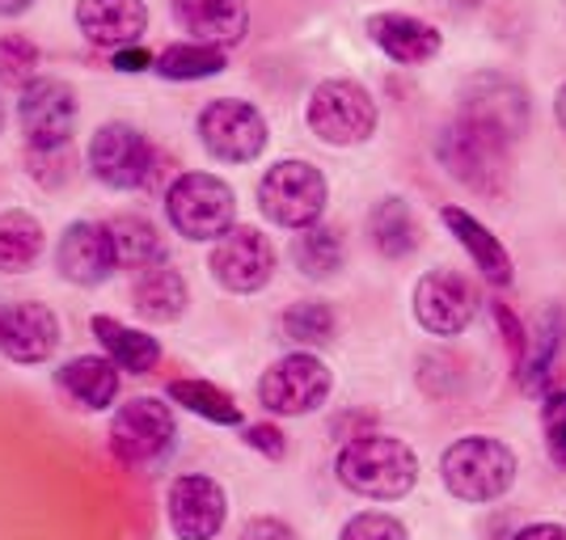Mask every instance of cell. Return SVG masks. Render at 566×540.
Segmentation results:
<instances>
[{
	"label": "cell",
	"mask_w": 566,
	"mask_h": 540,
	"mask_svg": "<svg viewBox=\"0 0 566 540\" xmlns=\"http://www.w3.org/2000/svg\"><path fill=\"white\" fill-rule=\"evenodd\" d=\"M461 115L491 127V131H499L503 140L512 144L524 131V123H528V97L520 94V85L503 81V76H482V81L470 85Z\"/></svg>",
	"instance_id": "obj_18"
},
{
	"label": "cell",
	"mask_w": 566,
	"mask_h": 540,
	"mask_svg": "<svg viewBox=\"0 0 566 540\" xmlns=\"http://www.w3.org/2000/svg\"><path fill=\"white\" fill-rule=\"evenodd\" d=\"M94 333L102 342V351L111 354V363L123 368V372H153L161 363V342L140 333V329L118 326L111 317H94Z\"/></svg>",
	"instance_id": "obj_23"
},
{
	"label": "cell",
	"mask_w": 566,
	"mask_h": 540,
	"mask_svg": "<svg viewBox=\"0 0 566 540\" xmlns=\"http://www.w3.org/2000/svg\"><path fill=\"white\" fill-rule=\"evenodd\" d=\"M554 115H558V127L566 131V85L558 89V102H554Z\"/></svg>",
	"instance_id": "obj_41"
},
{
	"label": "cell",
	"mask_w": 566,
	"mask_h": 540,
	"mask_svg": "<svg viewBox=\"0 0 566 540\" xmlns=\"http://www.w3.org/2000/svg\"><path fill=\"white\" fill-rule=\"evenodd\" d=\"M512 144L503 140L499 131L473 123V118H457L444 140H440V161L449 165L452 178H461L478 194H503L507 178H512V157H507Z\"/></svg>",
	"instance_id": "obj_2"
},
{
	"label": "cell",
	"mask_w": 566,
	"mask_h": 540,
	"mask_svg": "<svg viewBox=\"0 0 566 540\" xmlns=\"http://www.w3.org/2000/svg\"><path fill=\"white\" fill-rule=\"evenodd\" d=\"M245 444L259 447L262 456H271V460H280L283 447H287V444H283L280 431H275V426H266V423H262V426H245Z\"/></svg>",
	"instance_id": "obj_37"
},
{
	"label": "cell",
	"mask_w": 566,
	"mask_h": 540,
	"mask_svg": "<svg viewBox=\"0 0 566 540\" xmlns=\"http://www.w3.org/2000/svg\"><path fill=\"white\" fill-rule=\"evenodd\" d=\"M368 233H373V245L385 258H406L419 245V224H415V215H410V208L401 199H385V203L373 208Z\"/></svg>",
	"instance_id": "obj_27"
},
{
	"label": "cell",
	"mask_w": 566,
	"mask_h": 540,
	"mask_svg": "<svg viewBox=\"0 0 566 540\" xmlns=\"http://www.w3.org/2000/svg\"><path fill=\"white\" fill-rule=\"evenodd\" d=\"M34 0H0V18H13V13H25Z\"/></svg>",
	"instance_id": "obj_40"
},
{
	"label": "cell",
	"mask_w": 566,
	"mask_h": 540,
	"mask_svg": "<svg viewBox=\"0 0 566 540\" xmlns=\"http://www.w3.org/2000/svg\"><path fill=\"white\" fill-rule=\"evenodd\" d=\"M229 498L212 477H182L169 490V523L182 540H212L224 528Z\"/></svg>",
	"instance_id": "obj_14"
},
{
	"label": "cell",
	"mask_w": 566,
	"mask_h": 540,
	"mask_svg": "<svg viewBox=\"0 0 566 540\" xmlns=\"http://www.w3.org/2000/svg\"><path fill=\"white\" fill-rule=\"evenodd\" d=\"M174 18L190 34V43L233 47L250 25V9L245 0H174Z\"/></svg>",
	"instance_id": "obj_19"
},
{
	"label": "cell",
	"mask_w": 566,
	"mask_h": 540,
	"mask_svg": "<svg viewBox=\"0 0 566 540\" xmlns=\"http://www.w3.org/2000/svg\"><path fill=\"white\" fill-rule=\"evenodd\" d=\"M292 258H296V266L305 271L308 279H331L334 271L343 266V241H338L334 229L313 224V229L301 233L296 250H292Z\"/></svg>",
	"instance_id": "obj_30"
},
{
	"label": "cell",
	"mask_w": 566,
	"mask_h": 540,
	"mask_svg": "<svg viewBox=\"0 0 566 540\" xmlns=\"http://www.w3.org/2000/svg\"><path fill=\"white\" fill-rule=\"evenodd\" d=\"M308 127L326 144H364L377 131V102L355 81H326L308 97Z\"/></svg>",
	"instance_id": "obj_6"
},
{
	"label": "cell",
	"mask_w": 566,
	"mask_h": 540,
	"mask_svg": "<svg viewBox=\"0 0 566 540\" xmlns=\"http://www.w3.org/2000/svg\"><path fill=\"white\" fill-rule=\"evenodd\" d=\"M368 34L398 64H427V60H436L440 47H444L440 30L419 22V18H410V13H373L368 18Z\"/></svg>",
	"instance_id": "obj_20"
},
{
	"label": "cell",
	"mask_w": 566,
	"mask_h": 540,
	"mask_svg": "<svg viewBox=\"0 0 566 540\" xmlns=\"http://www.w3.org/2000/svg\"><path fill=\"white\" fill-rule=\"evenodd\" d=\"M241 540H296V532L283 523V519L275 516H259L245 523V532H241Z\"/></svg>",
	"instance_id": "obj_36"
},
{
	"label": "cell",
	"mask_w": 566,
	"mask_h": 540,
	"mask_svg": "<svg viewBox=\"0 0 566 540\" xmlns=\"http://www.w3.org/2000/svg\"><path fill=\"white\" fill-rule=\"evenodd\" d=\"M338 481L352 494L380 498V502H398L415 490L419 481V460L415 452L389 440V435H364L338 452Z\"/></svg>",
	"instance_id": "obj_1"
},
{
	"label": "cell",
	"mask_w": 566,
	"mask_h": 540,
	"mask_svg": "<svg viewBox=\"0 0 566 540\" xmlns=\"http://www.w3.org/2000/svg\"><path fill=\"white\" fill-rule=\"evenodd\" d=\"M516 540H566V528H558V523H533Z\"/></svg>",
	"instance_id": "obj_39"
},
{
	"label": "cell",
	"mask_w": 566,
	"mask_h": 540,
	"mask_svg": "<svg viewBox=\"0 0 566 540\" xmlns=\"http://www.w3.org/2000/svg\"><path fill=\"white\" fill-rule=\"evenodd\" d=\"M34 68H39V47L30 39L22 34L0 39V85H30Z\"/></svg>",
	"instance_id": "obj_32"
},
{
	"label": "cell",
	"mask_w": 566,
	"mask_h": 540,
	"mask_svg": "<svg viewBox=\"0 0 566 540\" xmlns=\"http://www.w3.org/2000/svg\"><path fill=\"white\" fill-rule=\"evenodd\" d=\"M0 127H4V106H0Z\"/></svg>",
	"instance_id": "obj_42"
},
{
	"label": "cell",
	"mask_w": 566,
	"mask_h": 540,
	"mask_svg": "<svg viewBox=\"0 0 566 540\" xmlns=\"http://www.w3.org/2000/svg\"><path fill=\"white\" fill-rule=\"evenodd\" d=\"M18 118H22V131L34 152H55L64 148L76 127V97L64 81H30L22 89V106H18Z\"/></svg>",
	"instance_id": "obj_12"
},
{
	"label": "cell",
	"mask_w": 566,
	"mask_h": 540,
	"mask_svg": "<svg viewBox=\"0 0 566 540\" xmlns=\"http://www.w3.org/2000/svg\"><path fill=\"white\" fill-rule=\"evenodd\" d=\"M259 208L271 224L313 229L326 212V178L308 161H280L266 169L259 187Z\"/></svg>",
	"instance_id": "obj_4"
},
{
	"label": "cell",
	"mask_w": 566,
	"mask_h": 540,
	"mask_svg": "<svg viewBox=\"0 0 566 540\" xmlns=\"http://www.w3.org/2000/svg\"><path fill=\"white\" fill-rule=\"evenodd\" d=\"M199 136H203V148L212 152L216 161L245 165L266 148V118H262L250 102L220 97L212 106H203V115H199Z\"/></svg>",
	"instance_id": "obj_10"
},
{
	"label": "cell",
	"mask_w": 566,
	"mask_h": 540,
	"mask_svg": "<svg viewBox=\"0 0 566 540\" xmlns=\"http://www.w3.org/2000/svg\"><path fill=\"white\" fill-rule=\"evenodd\" d=\"M60 347V321L48 305H13L0 313V354L13 363H43Z\"/></svg>",
	"instance_id": "obj_15"
},
{
	"label": "cell",
	"mask_w": 566,
	"mask_h": 540,
	"mask_svg": "<svg viewBox=\"0 0 566 540\" xmlns=\"http://www.w3.org/2000/svg\"><path fill=\"white\" fill-rule=\"evenodd\" d=\"M169 393L178 405H187L195 410L199 419H208V423H220V426H237L241 423V410H237V401L224 393V389H216L208 380H178V384H169Z\"/></svg>",
	"instance_id": "obj_29"
},
{
	"label": "cell",
	"mask_w": 566,
	"mask_h": 540,
	"mask_svg": "<svg viewBox=\"0 0 566 540\" xmlns=\"http://www.w3.org/2000/svg\"><path fill=\"white\" fill-rule=\"evenodd\" d=\"M444 473V486L465 502H491L503 498L516 481V456L512 447L486 440V435H470V440H457L440 460Z\"/></svg>",
	"instance_id": "obj_3"
},
{
	"label": "cell",
	"mask_w": 566,
	"mask_h": 540,
	"mask_svg": "<svg viewBox=\"0 0 566 540\" xmlns=\"http://www.w3.org/2000/svg\"><path fill=\"white\" fill-rule=\"evenodd\" d=\"M169 224L190 241H220V236L237 229V199L212 173H182L166 194Z\"/></svg>",
	"instance_id": "obj_5"
},
{
	"label": "cell",
	"mask_w": 566,
	"mask_h": 540,
	"mask_svg": "<svg viewBox=\"0 0 566 540\" xmlns=\"http://www.w3.org/2000/svg\"><path fill=\"white\" fill-rule=\"evenodd\" d=\"M76 25L94 47L127 51L148 30V4L144 0H81Z\"/></svg>",
	"instance_id": "obj_17"
},
{
	"label": "cell",
	"mask_w": 566,
	"mask_h": 540,
	"mask_svg": "<svg viewBox=\"0 0 566 540\" xmlns=\"http://www.w3.org/2000/svg\"><path fill=\"white\" fill-rule=\"evenodd\" d=\"M55 262H60V275H64L69 283H81V287L102 283L118 266L106 224H94V220H76V224H69L64 236H60Z\"/></svg>",
	"instance_id": "obj_16"
},
{
	"label": "cell",
	"mask_w": 566,
	"mask_h": 540,
	"mask_svg": "<svg viewBox=\"0 0 566 540\" xmlns=\"http://www.w3.org/2000/svg\"><path fill=\"white\" fill-rule=\"evenodd\" d=\"M153 64V55L148 51H115V68H123V72H140V68H148Z\"/></svg>",
	"instance_id": "obj_38"
},
{
	"label": "cell",
	"mask_w": 566,
	"mask_h": 540,
	"mask_svg": "<svg viewBox=\"0 0 566 540\" xmlns=\"http://www.w3.org/2000/svg\"><path fill=\"white\" fill-rule=\"evenodd\" d=\"M169 447H174V414H169L166 401L136 398L115 414V423H111V452L123 465H132V469L157 465Z\"/></svg>",
	"instance_id": "obj_8"
},
{
	"label": "cell",
	"mask_w": 566,
	"mask_h": 540,
	"mask_svg": "<svg viewBox=\"0 0 566 540\" xmlns=\"http://www.w3.org/2000/svg\"><path fill=\"white\" fill-rule=\"evenodd\" d=\"M43 254V229L30 212H0V271L22 275Z\"/></svg>",
	"instance_id": "obj_26"
},
{
	"label": "cell",
	"mask_w": 566,
	"mask_h": 540,
	"mask_svg": "<svg viewBox=\"0 0 566 540\" xmlns=\"http://www.w3.org/2000/svg\"><path fill=\"white\" fill-rule=\"evenodd\" d=\"M495 321H499V329H503V338H507V347H512L516 368L524 372V368H528V338H524V329H520L516 313L507 305H495Z\"/></svg>",
	"instance_id": "obj_35"
},
{
	"label": "cell",
	"mask_w": 566,
	"mask_h": 540,
	"mask_svg": "<svg viewBox=\"0 0 566 540\" xmlns=\"http://www.w3.org/2000/svg\"><path fill=\"white\" fill-rule=\"evenodd\" d=\"M473 313H478V292L457 271H431L415 287V317H419V326L427 333L452 338V333H461L470 326Z\"/></svg>",
	"instance_id": "obj_13"
},
{
	"label": "cell",
	"mask_w": 566,
	"mask_h": 540,
	"mask_svg": "<svg viewBox=\"0 0 566 540\" xmlns=\"http://www.w3.org/2000/svg\"><path fill=\"white\" fill-rule=\"evenodd\" d=\"M331 368L317 359V354H287L280 363H271L259 380V398L271 414H308L317 410L322 401L331 398Z\"/></svg>",
	"instance_id": "obj_9"
},
{
	"label": "cell",
	"mask_w": 566,
	"mask_h": 540,
	"mask_svg": "<svg viewBox=\"0 0 566 540\" xmlns=\"http://www.w3.org/2000/svg\"><path fill=\"white\" fill-rule=\"evenodd\" d=\"M283 333L296 338V342H326L334 333V313L317 300H305V305H292L283 313Z\"/></svg>",
	"instance_id": "obj_31"
},
{
	"label": "cell",
	"mask_w": 566,
	"mask_h": 540,
	"mask_svg": "<svg viewBox=\"0 0 566 540\" xmlns=\"http://www.w3.org/2000/svg\"><path fill=\"white\" fill-rule=\"evenodd\" d=\"M132 300H136L140 317H148V321H174L187 308V283H182L178 271H169L161 262V266L140 271V279L132 287Z\"/></svg>",
	"instance_id": "obj_24"
},
{
	"label": "cell",
	"mask_w": 566,
	"mask_h": 540,
	"mask_svg": "<svg viewBox=\"0 0 566 540\" xmlns=\"http://www.w3.org/2000/svg\"><path fill=\"white\" fill-rule=\"evenodd\" d=\"M157 72L169 81H199V76H216L224 72V47H208V43H174L157 55Z\"/></svg>",
	"instance_id": "obj_28"
},
{
	"label": "cell",
	"mask_w": 566,
	"mask_h": 540,
	"mask_svg": "<svg viewBox=\"0 0 566 540\" xmlns=\"http://www.w3.org/2000/svg\"><path fill=\"white\" fill-rule=\"evenodd\" d=\"M444 224H449V233L470 250L473 266L495 283V287H507V283H512V258H507V250L499 245V236L491 233V229H482V224H478L470 212H461V208H444Z\"/></svg>",
	"instance_id": "obj_22"
},
{
	"label": "cell",
	"mask_w": 566,
	"mask_h": 540,
	"mask_svg": "<svg viewBox=\"0 0 566 540\" xmlns=\"http://www.w3.org/2000/svg\"><path fill=\"white\" fill-rule=\"evenodd\" d=\"M542 426H545V447L554 456V465L566 469V389H554L542 405Z\"/></svg>",
	"instance_id": "obj_33"
},
{
	"label": "cell",
	"mask_w": 566,
	"mask_h": 540,
	"mask_svg": "<svg viewBox=\"0 0 566 540\" xmlns=\"http://www.w3.org/2000/svg\"><path fill=\"white\" fill-rule=\"evenodd\" d=\"M338 540H406V528H401L394 516L364 511V516H355L352 523L343 528V537Z\"/></svg>",
	"instance_id": "obj_34"
},
{
	"label": "cell",
	"mask_w": 566,
	"mask_h": 540,
	"mask_svg": "<svg viewBox=\"0 0 566 540\" xmlns=\"http://www.w3.org/2000/svg\"><path fill=\"white\" fill-rule=\"evenodd\" d=\"M90 169L102 187L115 190H144L157 178V152L136 127L106 123L90 140Z\"/></svg>",
	"instance_id": "obj_7"
},
{
	"label": "cell",
	"mask_w": 566,
	"mask_h": 540,
	"mask_svg": "<svg viewBox=\"0 0 566 540\" xmlns=\"http://www.w3.org/2000/svg\"><path fill=\"white\" fill-rule=\"evenodd\" d=\"M208 266H212L216 283L224 292L250 296V292H262L271 283V275H275V250H271V241L259 229L237 224V229H229L216 241Z\"/></svg>",
	"instance_id": "obj_11"
},
{
	"label": "cell",
	"mask_w": 566,
	"mask_h": 540,
	"mask_svg": "<svg viewBox=\"0 0 566 540\" xmlns=\"http://www.w3.org/2000/svg\"><path fill=\"white\" fill-rule=\"evenodd\" d=\"M106 233H111V245H115V262L127 266V271H148V266H161V258H166L161 233L140 215H118V220L106 224Z\"/></svg>",
	"instance_id": "obj_25"
},
{
	"label": "cell",
	"mask_w": 566,
	"mask_h": 540,
	"mask_svg": "<svg viewBox=\"0 0 566 540\" xmlns=\"http://www.w3.org/2000/svg\"><path fill=\"white\" fill-rule=\"evenodd\" d=\"M60 389L69 393L76 405H85V410H106V405H115L118 398V368L111 359H97V354H81V359H69L60 372Z\"/></svg>",
	"instance_id": "obj_21"
}]
</instances>
